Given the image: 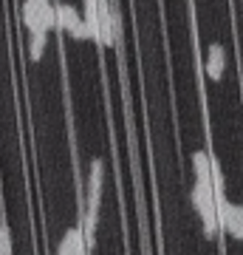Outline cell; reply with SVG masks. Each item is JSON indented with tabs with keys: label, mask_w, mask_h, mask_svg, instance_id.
<instances>
[{
	"label": "cell",
	"mask_w": 243,
	"mask_h": 255,
	"mask_svg": "<svg viewBox=\"0 0 243 255\" xmlns=\"http://www.w3.org/2000/svg\"><path fill=\"white\" fill-rule=\"evenodd\" d=\"M102 184H105V162L93 159L88 167V204H85V216H82V233H85V244L88 250L93 247L96 238V221H99V204H102Z\"/></svg>",
	"instance_id": "6da1fadb"
},
{
	"label": "cell",
	"mask_w": 243,
	"mask_h": 255,
	"mask_svg": "<svg viewBox=\"0 0 243 255\" xmlns=\"http://www.w3.org/2000/svg\"><path fill=\"white\" fill-rule=\"evenodd\" d=\"M218 221H221V230H226L232 238H243V204L221 199L218 201Z\"/></svg>",
	"instance_id": "277c9868"
},
{
	"label": "cell",
	"mask_w": 243,
	"mask_h": 255,
	"mask_svg": "<svg viewBox=\"0 0 243 255\" xmlns=\"http://www.w3.org/2000/svg\"><path fill=\"white\" fill-rule=\"evenodd\" d=\"M192 204H195V213H198L201 224H204V233L209 238L215 236L218 230H221V221H218V199H215V190H212V184L209 182H201L195 179L192 182Z\"/></svg>",
	"instance_id": "7a4b0ae2"
},
{
	"label": "cell",
	"mask_w": 243,
	"mask_h": 255,
	"mask_svg": "<svg viewBox=\"0 0 243 255\" xmlns=\"http://www.w3.org/2000/svg\"><path fill=\"white\" fill-rule=\"evenodd\" d=\"M192 173H195V179H201V182H209V173H212V156H209L207 150H192Z\"/></svg>",
	"instance_id": "8992f818"
},
{
	"label": "cell",
	"mask_w": 243,
	"mask_h": 255,
	"mask_svg": "<svg viewBox=\"0 0 243 255\" xmlns=\"http://www.w3.org/2000/svg\"><path fill=\"white\" fill-rule=\"evenodd\" d=\"M226 71V51L224 46H218V43H212L207 51V74L209 80H221Z\"/></svg>",
	"instance_id": "5b68a950"
},
{
	"label": "cell",
	"mask_w": 243,
	"mask_h": 255,
	"mask_svg": "<svg viewBox=\"0 0 243 255\" xmlns=\"http://www.w3.org/2000/svg\"><path fill=\"white\" fill-rule=\"evenodd\" d=\"M45 43H48V31H28V57H31V63H37L43 57Z\"/></svg>",
	"instance_id": "52a82bcc"
},
{
	"label": "cell",
	"mask_w": 243,
	"mask_h": 255,
	"mask_svg": "<svg viewBox=\"0 0 243 255\" xmlns=\"http://www.w3.org/2000/svg\"><path fill=\"white\" fill-rule=\"evenodd\" d=\"M54 17H57V28H63L74 40H88V26L71 3H57L54 6Z\"/></svg>",
	"instance_id": "3957f363"
}]
</instances>
